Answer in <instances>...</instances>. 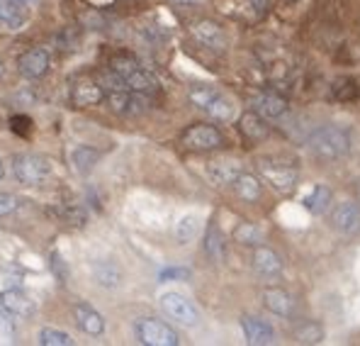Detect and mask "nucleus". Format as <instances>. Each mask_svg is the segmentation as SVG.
Returning <instances> with one entry per match:
<instances>
[{
  "instance_id": "b1692460",
  "label": "nucleus",
  "mask_w": 360,
  "mask_h": 346,
  "mask_svg": "<svg viewBox=\"0 0 360 346\" xmlns=\"http://www.w3.org/2000/svg\"><path fill=\"white\" fill-rule=\"evenodd\" d=\"M90 273H93L95 283L98 285H105V288H117L120 280H122V273L117 266L108 264V261H98V264H90Z\"/></svg>"
},
{
  "instance_id": "412c9836",
  "label": "nucleus",
  "mask_w": 360,
  "mask_h": 346,
  "mask_svg": "<svg viewBox=\"0 0 360 346\" xmlns=\"http://www.w3.org/2000/svg\"><path fill=\"white\" fill-rule=\"evenodd\" d=\"M30 20L27 5H20L15 0H0V27L20 30Z\"/></svg>"
},
{
  "instance_id": "9d476101",
  "label": "nucleus",
  "mask_w": 360,
  "mask_h": 346,
  "mask_svg": "<svg viewBox=\"0 0 360 346\" xmlns=\"http://www.w3.org/2000/svg\"><path fill=\"white\" fill-rule=\"evenodd\" d=\"M108 103L115 113L120 115H141L146 108H149V95L146 93H134V90H110L108 95Z\"/></svg>"
},
{
  "instance_id": "f3484780",
  "label": "nucleus",
  "mask_w": 360,
  "mask_h": 346,
  "mask_svg": "<svg viewBox=\"0 0 360 346\" xmlns=\"http://www.w3.org/2000/svg\"><path fill=\"white\" fill-rule=\"evenodd\" d=\"M251 105H253V110L261 117H266V120H278V117H283L288 113V100L278 93H270V90H263V93L253 95Z\"/></svg>"
},
{
  "instance_id": "c85d7f7f",
  "label": "nucleus",
  "mask_w": 360,
  "mask_h": 346,
  "mask_svg": "<svg viewBox=\"0 0 360 346\" xmlns=\"http://www.w3.org/2000/svg\"><path fill=\"white\" fill-rule=\"evenodd\" d=\"M198 232H200V217L198 215H183L176 222V230H173L178 244H190L195 237H198Z\"/></svg>"
},
{
  "instance_id": "0eeeda50",
  "label": "nucleus",
  "mask_w": 360,
  "mask_h": 346,
  "mask_svg": "<svg viewBox=\"0 0 360 346\" xmlns=\"http://www.w3.org/2000/svg\"><path fill=\"white\" fill-rule=\"evenodd\" d=\"M161 310L166 312L168 317L173 319L176 324H180V327H198L200 319H202V315H200V307L195 305L193 300H188L185 295H180V292H163L161 295Z\"/></svg>"
},
{
  "instance_id": "2eb2a0df",
  "label": "nucleus",
  "mask_w": 360,
  "mask_h": 346,
  "mask_svg": "<svg viewBox=\"0 0 360 346\" xmlns=\"http://www.w3.org/2000/svg\"><path fill=\"white\" fill-rule=\"evenodd\" d=\"M331 227L341 234H356L360 230V205L353 200H343L341 205L333 207Z\"/></svg>"
},
{
  "instance_id": "58836bf2",
  "label": "nucleus",
  "mask_w": 360,
  "mask_h": 346,
  "mask_svg": "<svg viewBox=\"0 0 360 346\" xmlns=\"http://www.w3.org/2000/svg\"><path fill=\"white\" fill-rule=\"evenodd\" d=\"M15 3H20V5H32V3H39V0H15Z\"/></svg>"
},
{
  "instance_id": "20e7f679",
  "label": "nucleus",
  "mask_w": 360,
  "mask_h": 346,
  "mask_svg": "<svg viewBox=\"0 0 360 346\" xmlns=\"http://www.w3.org/2000/svg\"><path fill=\"white\" fill-rule=\"evenodd\" d=\"M13 175L25 185H39L51 175V161L39 154H18L13 159Z\"/></svg>"
},
{
  "instance_id": "39448f33",
  "label": "nucleus",
  "mask_w": 360,
  "mask_h": 346,
  "mask_svg": "<svg viewBox=\"0 0 360 346\" xmlns=\"http://www.w3.org/2000/svg\"><path fill=\"white\" fill-rule=\"evenodd\" d=\"M134 337L139 344L144 346H178L180 339L176 334V329L168 327L166 322L153 317H141L134 324Z\"/></svg>"
},
{
  "instance_id": "423d86ee",
  "label": "nucleus",
  "mask_w": 360,
  "mask_h": 346,
  "mask_svg": "<svg viewBox=\"0 0 360 346\" xmlns=\"http://www.w3.org/2000/svg\"><path fill=\"white\" fill-rule=\"evenodd\" d=\"M258 173L263 175L268 185H273L278 193H292L300 183V171L290 163L273 161V159H261L258 161Z\"/></svg>"
},
{
  "instance_id": "9b49d317",
  "label": "nucleus",
  "mask_w": 360,
  "mask_h": 346,
  "mask_svg": "<svg viewBox=\"0 0 360 346\" xmlns=\"http://www.w3.org/2000/svg\"><path fill=\"white\" fill-rule=\"evenodd\" d=\"M49 66H51V56L44 47H32V49L20 54L18 58V71L22 73L25 78H32V81L44 78Z\"/></svg>"
},
{
  "instance_id": "f03ea898",
  "label": "nucleus",
  "mask_w": 360,
  "mask_h": 346,
  "mask_svg": "<svg viewBox=\"0 0 360 346\" xmlns=\"http://www.w3.org/2000/svg\"><path fill=\"white\" fill-rule=\"evenodd\" d=\"M190 103L217 122H231L236 117V103L221 90L212 86H195L188 93Z\"/></svg>"
},
{
  "instance_id": "6ab92c4d",
  "label": "nucleus",
  "mask_w": 360,
  "mask_h": 346,
  "mask_svg": "<svg viewBox=\"0 0 360 346\" xmlns=\"http://www.w3.org/2000/svg\"><path fill=\"white\" fill-rule=\"evenodd\" d=\"M239 130L248 142H263L270 137V125L266 117H261L256 110H248L239 117Z\"/></svg>"
},
{
  "instance_id": "4c0bfd02",
  "label": "nucleus",
  "mask_w": 360,
  "mask_h": 346,
  "mask_svg": "<svg viewBox=\"0 0 360 346\" xmlns=\"http://www.w3.org/2000/svg\"><path fill=\"white\" fill-rule=\"evenodd\" d=\"M176 5H195V3H200V0H173Z\"/></svg>"
},
{
  "instance_id": "393cba45",
  "label": "nucleus",
  "mask_w": 360,
  "mask_h": 346,
  "mask_svg": "<svg viewBox=\"0 0 360 346\" xmlns=\"http://www.w3.org/2000/svg\"><path fill=\"white\" fill-rule=\"evenodd\" d=\"M207 173L217 185H231V180L241 173V168H239V161H224V159H221V161L210 163Z\"/></svg>"
},
{
  "instance_id": "c9c22d12",
  "label": "nucleus",
  "mask_w": 360,
  "mask_h": 346,
  "mask_svg": "<svg viewBox=\"0 0 360 346\" xmlns=\"http://www.w3.org/2000/svg\"><path fill=\"white\" fill-rule=\"evenodd\" d=\"M251 8L256 10V15H266L270 8V0H251Z\"/></svg>"
},
{
  "instance_id": "79ce46f5",
  "label": "nucleus",
  "mask_w": 360,
  "mask_h": 346,
  "mask_svg": "<svg viewBox=\"0 0 360 346\" xmlns=\"http://www.w3.org/2000/svg\"><path fill=\"white\" fill-rule=\"evenodd\" d=\"M358 195H360V183H358Z\"/></svg>"
},
{
  "instance_id": "cd10ccee",
  "label": "nucleus",
  "mask_w": 360,
  "mask_h": 346,
  "mask_svg": "<svg viewBox=\"0 0 360 346\" xmlns=\"http://www.w3.org/2000/svg\"><path fill=\"white\" fill-rule=\"evenodd\" d=\"M324 337H326L324 327L319 322H314V319H307V322L297 324V329H295V339L300 344H321Z\"/></svg>"
},
{
  "instance_id": "a19ab883",
  "label": "nucleus",
  "mask_w": 360,
  "mask_h": 346,
  "mask_svg": "<svg viewBox=\"0 0 360 346\" xmlns=\"http://www.w3.org/2000/svg\"><path fill=\"white\" fill-rule=\"evenodd\" d=\"M0 76H3V61H0Z\"/></svg>"
},
{
  "instance_id": "f704fd0d",
  "label": "nucleus",
  "mask_w": 360,
  "mask_h": 346,
  "mask_svg": "<svg viewBox=\"0 0 360 346\" xmlns=\"http://www.w3.org/2000/svg\"><path fill=\"white\" fill-rule=\"evenodd\" d=\"M333 90H336V98H341V100H351L358 95V88L353 81H338Z\"/></svg>"
},
{
  "instance_id": "ea45409f",
  "label": "nucleus",
  "mask_w": 360,
  "mask_h": 346,
  "mask_svg": "<svg viewBox=\"0 0 360 346\" xmlns=\"http://www.w3.org/2000/svg\"><path fill=\"white\" fill-rule=\"evenodd\" d=\"M3 175H5V168H3V161H0V180H3Z\"/></svg>"
},
{
  "instance_id": "f8f14e48",
  "label": "nucleus",
  "mask_w": 360,
  "mask_h": 346,
  "mask_svg": "<svg viewBox=\"0 0 360 346\" xmlns=\"http://www.w3.org/2000/svg\"><path fill=\"white\" fill-rule=\"evenodd\" d=\"M195 42L202 47H207L212 51H224L229 39H226V32L221 25H217L214 20H198V23L190 27Z\"/></svg>"
},
{
  "instance_id": "ddd939ff",
  "label": "nucleus",
  "mask_w": 360,
  "mask_h": 346,
  "mask_svg": "<svg viewBox=\"0 0 360 346\" xmlns=\"http://www.w3.org/2000/svg\"><path fill=\"white\" fill-rule=\"evenodd\" d=\"M241 329H243V337L251 346H270L278 342V334H275L273 324L266 322L261 317H253V315H243L241 317Z\"/></svg>"
},
{
  "instance_id": "c756f323",
  "label": "nucleus",
  "mask_w": 360,
  "mask_h": 346,
  "mask_svg": "<svg viewBox=\"0 0 360 346\" xmlns=\"http://www.w3.org/2000/svg\"><path fill=\"white\" fill-rule=\"evenodd\" d=\"M37 342L41 346H73V337L68 332H61V329L44 327L37 334Z\"/></svg>"
},
{
  "instance_id": "aec40b11",
  "label": "nucleus",
  "mask_w": 360,
  "mask_h": 346,
  "mask_svg": "<svg viewBox=\"0 0 360 346\" xmlns=\"http://www.w3.org/2000/svg\"><path fill=\"white\" fill-rule=\"evenodd\" d=\"M263 305L268 312L278 317H292L295 312V300L288 290L283 288H266L263 290Z\"/></svg>"
},
{
  "instance_id": "72a5a7b5",
  "label": "nucleus",
  "mask_w": 360,
  "mask_h": 346,
  "mask_svg": "<svg viewBox=\"0 0 360 346\" xmlns=\"http://www.w3.org/2000/svg\"><path fill=\"white\" fill-rule=\"evenodd\" d=\"M10 127H13V132L15 135H22V137H27L30 132H32V120L27 115H15L13 120H10Z\"/></svg>"
},
{
  "instance_id": "f257e3e1",
  "label": "nucleus",
  "mask_w": 360,
  "mask_h": 346,
  "mask_svg": "<svg viewBox=\"0 0 360 346\" xmlns=\"http://www.w3.org/2000/svg\"><path fill=\"white\" fill-rule=\"evenodd\" d=\"M351 135L338 125H321L307 140V147L321 159H343L351 154Z\"/></svg>"
},
{
  "instance_id": "bb28decb",
  "label": "nucleus",
  "mask_w": 360,
  "mask_h": 346,
  "mask_svg": "<svg viewBox=\"0 0 360 346\" xmlns=\"http://www.w3.org/2000/svg\"><path fill=\"white\" fill-rule=\"evenodd\" d=\"M234 242L243 244V247H258L266 242V232L253 222H239L234 227Z\"/></svg>"
},
{
  "instance_id": "a211bd4d",
  "label": "nucleus",
  "mask_w": 360,
  "mask_h": 346,
  "mask_svg": "<svg viewBox=\"0 0 360 346\" xmlns=\"http://www.w3.org/2000/svg\"><path fill=\"white\" fill-rule=\"evenodd\" d=\"M73 317H76L78 327H81L86 334H90V337H100V334L105 332L103 315H100L95 307H90L88 302H78V305L73 307Z\"/></svg>"
},
{
  "instance_id": "7ed1b4c3",
  "label": "nucleus",
  "mask_w": 360,
  "mask_h": 346,
  "mask_svg": "<svg viewBox=\"0 0 360 346\" xmlns=\"http://www.w3.org/2000/svg\"><path fill=\"white\" fill-rule=\"evenodd\" d=\"M110 71L117 73V78L124 83L127 90H134V93H156L158 90V78L151 71H146L144 66H139V61H134L131 56L122 54L115 56L110 63Z\"/></svg>"
},
{
  "instance_id": "4468645a",
  "label": "nucleus",
  "mask_w": 360,
  "mask_h": 346,
  "mask_svg": "<svg viewBox=\"0 0 360 346\" xmlns=\"http://www.w3.org/2000/svg\"><path fill=\"white\" fill-rule=\"evenodd\" d=\"M251 264H253V271L263 278H280L283 276V259H280L278 252H273L270 247H263L258 244L253 249V257H251Z\"/></svg>"
},
{
  "instance_id": "7c9ffc66",
  "label": "nucleus",
  "mask_w": 360,
  "mask_h": 346,
  "mask_svg": "<svg viewBox=\"0 0 360 346\" xmlns=\"http://www.w3.org/2000/svg\"><path fill=\"white\" fill-rule=\"evenodd\" d=\"M205 252L210 254V259L221 261L224 259V234L219 232V227L212 225L207 237H205Z\"/></svg>"
},
{
  "instance_id": "a878e982",
  "label": "nucleus",
  "mask_w": 360,
  "mask_h": 346,
  "mask_svg": "<svg viewBox=\"0 0 360 346\" xmlns=\"http://www.w3.org/2000/svg\"><path fill=\"white\" fill-rule=\"evenodd\" d=\"M329 205H331V190L326 185H314L304 198V207L311 215H324L329 210Z\"/></svg>"
},
{
  "instance_id": "dca6fc26",
  "label": "nucleus",
  "mask_w": 360,
  "mask_h": 346,
  "mask_svg": "<svg viewBox=\"0 0 360 346\" xmlns=\"http://www.w3.org/2000/svg\"><path fill=\"white\" fill-rule=\"evenodd\" d=\"M105 86L100 81H90V78H81V81L73 83L71 88V103L78 108H93L105 100Z\"/></svg>"
},
{
  "instance_id": "1a4fd4ad",
  "label": "nucleus",
  "mask_w": 360,
  "mask_h": 346,
  "mask_svg": "<svg viewBox=\"0 0 360 346\" xmlns=\"http://www.w3.org/2000/svg\"><path fill=\"white\" fill-rule=\"evenodd\" d=\"M0 307L13 319H30L37 310L34 300L22 290V285H13V288L0 290Z\"/></svg>"
},
{
  "instance_id": "5701e85b",
  "label": "nucleus",
  "mask_w": 360,
  "mask_h": 346,
  "mask_svg": "<svg viewBox=\"0 0 360 346\" xmlns=\"http://www.w3.org/2000/svg\"><path fill=\"white\" fill-rule=\"evenodd\" d=\"M100 159V152H95L93 147H76L71 149V163H73V171L81 173V175H88L90 171L95 168V163H98Z\"/></svg>"
},
{
  "instance_id": "e433bc0d",
  "label": "nucleus",
  "mask_w": 360,
  "mask_h": 346,
  "mask_svg": "<svg viewBox=\"0 0 360 346\" xmlns=\"http://www.w3.org/2000/svg\"><path fill=\"white\" fill-rule=\"evenodd\" d=\"M188 271H178V268H171V271H163L161 273V280H171V278H185Z\"/></svg>"
},
{
  "instance_id": "6e6552de",
  "label": "nucleus",
  "mask_w": 360,
  "mask_h": 346,
  "mask_svg": "<svg viewBox=\"0 0 360 346\" xmlns=\"http://www.w3.org/2000/svg\"><path fill=\"white\" fill-rule=\"evenodd\" d=\"M180 142L190 152H214L224 144V137L212 125H193L180 135Z\"/></svg>"
},
{
  "instance_id": "4be33fe9",
  "label": "nucleus",
  "mask_w": 360,
  "mask_h": 346,
  "mask_svg": "<svg viewBox=\"0 0 360 346\" xmlns=\"http://www.w3.org/2000/svg\"><path fill=\"white\" fill-rule=\"evenodd\" d=\"M231 185H234V193L239 195L243 202H258L263 195V183L258 175L253 173H239L234 180H231Z\"/></svg>"
},
{
  "instance_id": "2f4dec72",
  "label": "nucleus",
  "mask_w": 360,
  "mask_h": 346,
  "mask_svg": "<svg viewBox=\"0 0 360 346\" xmlns=\"http://www.w3.org/2000/svg\"><path fill=\"white\" fill-rule=\"evenodd\" d=\"M15 342V319L0 307V344Z\"/></svg>"
},
{
  "instance_id": "473e14b6",
  "label": "nucleus",
  "mask_w": 360,
  "mask_h": 346,
  "mask_svg": "<svg viewBox=\"0 0 360 346\" xmlns=\"http://www.w3.org/2000/svg\"><path fill=\"white\" fill-rule=\"evenodd\" d=\"M20 207V198L15 193H0V220L10 217L13 212H18Z\"/></svg>"
}]
</instances>
